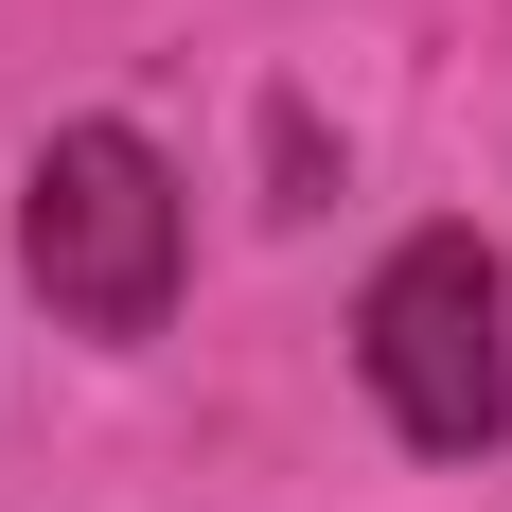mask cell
Segmentation results:
<instances>
[{
  "instance_id": "2",
  "label": "cell",
  "mask_w": 512,
  "mask_h": 512,
  "mask_svg": "<svg viewBox=\"0 0 512 512\" xmlns=\"http://www.w3.org/2000/svg\"><path fill=\"white\" fill-rule=\"evenodd\" d=\"M354 354H371V407L407 424L424 460H477L512 424V301H495V248L477 230H407L354 301Z\"/></svg>"
},
{
  "instance_id": "1",
  "label": "cell",
  "mask_w": 512,
  "mask_h": 512,
  "mask_svg": "<svg viewBox=\"0 0 512 512\" xmlns=\"http://www.w3.org/2000/svg\"><path fill=\"white\" fill-rule=\"evenodd\" d=\"M18 248L71 336H159L177 318V177L142 124H53L18 177Z\"/></svg>"
}]
</instances>
